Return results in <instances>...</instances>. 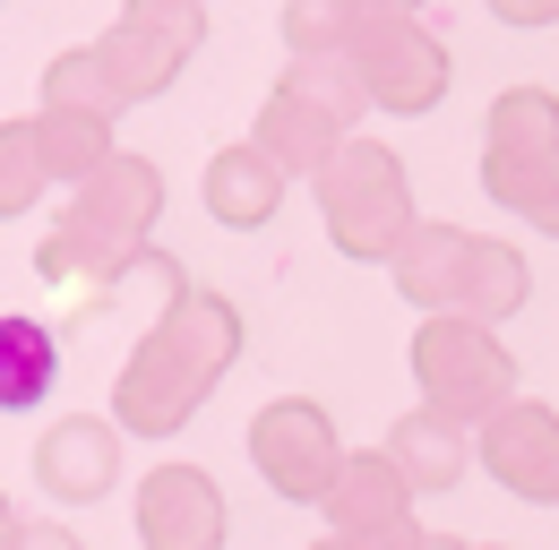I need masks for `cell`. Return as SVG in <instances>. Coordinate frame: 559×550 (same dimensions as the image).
<instances>
[{
  "instance_id": "obj_1",
  "label": "cell",
  "mask_w": 559,
  "mask_h": 550,
  "mask_svg": "<svg viewBox=\"0 0 559 550\" xmlns=\"http://www.w3.org/2000/svg\"><path fill=\"white\" fill-rule=\"evenodd\" d=\"M241 361V310L215 284H181L139 327L130 361L112 370V430L121 439H173Z\"/></svg>"
},
{
  "instance_id": "obj_2",
  "label": "cell",
  "mask_w": 559,
  "mask_h": 550,
  "mask_svg": "<svg viewBox=\"0 0 559 550\" xmlns=\"http://www.w3.org/2000/svg\"><path fill=\"white\" fill-rule=\"evenodd\" d=\"M155 215H164V172L130 146H112L86 181H70V206L35 241V275L44 284H112L146 250Z\"/></svg>"
},
{
  "instance_id": "obj_3",
  "label": "cell",
  "mask_w": 559,
  "mask_h": 550,
  "mask_svg": "<svg viewBox=\"0 0 559 550\" xmlns=\"http://www.w3.org/2000/svg\"><path fill=\"white\" fill-rule=\"evenodd\" d=\"M388 275H396V292L414 310H430V319H483V327L516 319L525 292H534L525 259L508 241H490V232H465V224H414L388 250Z\"/></svg>"
},
{
  "instance_id": "obj_4",
  "label": "cell",
  "mask_w": 559,
  "mask_h": 550,
  "mask_svg": "<svg viewBox=\"0 0 559 550\" xmlns=\"http://www.w3.org/2000/svg\"><path fill=\"white\" fill-rule=\"evenodd\" d=\"M361 112H370V104H361V77H353L345 52H293V69L267 86V104H259V121H250V146L276 155L284 181H293V172L310 181L353 138Z\"/></svg>"
},
{
  "instance_id": "obj_5",
  "label": "cell",
  "mask_w": 559,
  "mask_h": 550,
  "mask_svg": "<svg viewBox=\"0 0 559 550\" xmlns=\"http://www.w3.org/2000/svg\"><path fill=\"white\" fill-rule=\"evenodd\" d=\"M310 199H319V224L345 259H379L414 232V181H405V155L388 138H345L319 172H310Z\"/></svg>"
},
{
  "instance_id": "obj_6",
  "label": "cell",
  "mask_w": 559,
  "mask_h": 550,
  "mask_svg": "<svg viewBox=\"0 0 559 550\" xmlns=\"http://www.w3.org/2000/svg\"><path fill=\"white\" fill-rule=\"evenodd\" d=\"M483 190L499 206H516L534 232L559 241V95L551 86H508V95H490Z\"/></svg>"
},
{
  "instance_id": "obj_7",
  "label": "cell",
  "mask_w": 559,
  "mask_h": 550,
  "mask_svg": "<svg viewBox=\"0 0 559 550\" xmlns=\"http://www.w3.org/2000/svg\"><path fill=\"white\" fill-rule=\"evenodd\" d=\"M414 387L430 412L474 430L483 412H499L516 396V352L483 319H421L414 327Z\"/></svg>"
},
{
  "instance_id": "obj_8",
  "label": "cell",
  "mask_w": 559,
  "mask_h": 550,
  "mask_svg": "<svg viewBox=\"0 0 559 550\" xmlns=\"http://www.w3.org/2000/svg\"><path fill=\"white\" fill-rule=\"evenodd\" d=\"M199 44H207V0H121V17L86 52L104 61L121 104H146L199 61Z\"/></svg>"
},
{
  "instance_id": "obj_9",
  "label": "cell",
  "mask_w": 559,
  "mask_h": 550,
  "mask_svg": "<svg viewBox=\"0 0 559 550\" xmlns=\"http://www.w3.org/2000/svg\"><path fill=\"white\" fill-rule=\"evenodd\" d=\"M345 61L361 77V104L379 112H430L448 95V44L430 17H361Z\"/></svg>"
},
{
  "instance_id": "obj_10",
  "label": "cell",
  "mask_w": 559,
  "mask_h": 550,
  "mask_svg": "<svg viewBox=\"0 0 559 550\" xmlns=\"http://www.w3.org/2000/svg\"><path fill=\"white\" fill-rule=\"evenodd\" d=\"M250 465H259V481H267L276 499L319 507L328 481H336V465H345V439H336L328 405H310V396H276V405L250 412Z\"/></svg>"
},
{
  "instance_id": "obj_11",
  "label": "cell",
  "mask_w": 559,
  "mask_h": 550,
  "mask_svg": "<svg viewBox=\"0 0 559 550\" xmlns=\"http://www.w3.org/2000/svg\"><path fill=\"white\" fill-rule=\"evenodd\" d=\"M328 534L353 550H414L421 525H414V490H405V474L379 456V447H345V465H336V481H328Z\"/></svg>"
},
{
  "instance_id": "obj_12",
  "label": "cell",
  "mask_w": 559,
  "mask_h": 550,
  "mask_svg": "<svg viewBox=\"0 0 559 550\" xmlns=\"http://www.w3.org/2000/svg\"><path fill=\"white\" fill-rule=\"evenodd\" d=\"M474 456H483V474L508 490V499H525V507H559V412L534 405V396H508L499 412L474 421Z\"/></svg>"
},
{
  "instance_id": "obj_13",
  "label": "cell",
  "mask_w": 559,
  "mask_h": 550,
  "mask_svg": "<svg viewBox=\"0 0 559 550\" xmlns=\"http://www.w3.org/2000/svg\"><path fill=\"white\" fill-rule=\"evenodd\" d=\"M130 525H139L146 550H224L233 534V507H224V490H215L207 465H155L139 474V507H130Z\"/></svg>"
},
{
  "instance_id": "obj_14",
  "label": "cell",
  "mask_w": 559,
  "mask_h": 550,
  "mask_svg": "<svg viewBox=\"0 0 559 550\" xmlns=\"http://www.w3.org/2000/svg\"><path fill=\"white\" fill-rule=\"evenodd\" d=\"M35 481L52 490V499H104L112 481H121V430L104 421V412H61L44 439H35Z\"/></svg>"
},
{
  "instance_id": "obj_15",
  "label": "cell",
  "mask_w": 559,
  "mask_h": 550,
  "mask_svg": "<svg viewBox=\"0 0 559 550\" xmlns=\"http://www.w3.org/2000/svg\"><path fill=\"white\" fill-rule=\"evenodd\" d=\"M199 199L224 232H259V224H276L284 206V172L267 146H250V138H233V146H215L207 172H199Z\"/></svg>"
},
{
  "instance_id": "obj_16",
  "label": "cell",
  "mask_w": 559,
  "mask_h": 550,
  "mask_svg": "<svg viewBox=\"0 0 559 550\" xmlns=\"http://www.w3.org/2000/svg\"><path fill=\"white\" fill-rule=\"evenodd\" d=\"M379 456L405 474V490H456L465 481V465H474V430L465 421H448V412H430V405H414V412H396V430L379 439Z\"/></svg>"
},
{
  "instance_id": "obj_17",
  "label": "cell",
  "mask_w": 559,
  "mask_h": 550,
  "mask_svg": "<svg viewBox=\"0 0 559 550\" xmlns=\"http://www.w3.org/2000/svg\"><path fill=\"white\" fill-rule=\"evenodd\" d=\"M61 387V336L26 310H0V412H35Z\"/></svg>"
},
{
  "instance_id": "obj_18",
  "label": "cell",
  "mask_w": 559,
  "mask_h": 550,
  "mask_svg": "<svg viewBox=\"0 0 559 550\" xmlns=\"http://www.w3.org/2000/svg\"><path fill=\"white\" fill-rule=\"evenodd\" d=\"M35 138H44V164H52V190L86 181L104 155H112V121H86V112H35Z\"/></svg>"
},
{
  "instance_id": "obj_19",
  "label": "cell",
  "mask_w": 559,
  "mask_h": 550,
  "mask_svg": "<svg viewBox=\"0 0 559 550\" xmlns=\"http://www.w3.org/2000/svg\"><path fill=\"white\" fill-rule=\"evenodd\" d=\"M44 190H52V164H44L35 112L26 121H0V224L26 215V206H44Z\"/></svg>"
},
{
  "instance_id": "obj_20",
  "label": "cell",
  "mask_w": 559,
  "mask_h": 550,
  "mask_svg": "<svg viewBox=\"0 0 559 550\" xmlns=\"http://www.w3.org/2000/svg\"><path fill=\"white\" fill-rule=\"evenodd\" d=\"M361 0H284V52H345Z\"/></svg>"
},
{
  "instance_id": "obj_21",
  "label": "cell",
  "mask_w": 559,
  "mask_h": 550,
  "mask_svg": "<svg viewBox=\"0 0 559 550\" xmlns=\"http://www.w3.org/2000/svg\"><path fill=\"white\" fill-rule=\"evenodd\" d=\"M9 550H86L70 534V525H26V516H17V534H9Z\"/></svg>"
},
{
  "instance_id": "obj_22",
  "label": "cell",
  "mask_w": 559,
  "mask_h": 550,
  "mask_svg": "<svg viewBox=\"0 0 559 550\" xmlns=\"http://www.w3.org/2000/svg\"><path fill=\"white\" fill-rule=\"evenodd\" d=\"M490 17H499V26H551L559 17V0H483Z\"/></svg>"
},
{
  "instance_id": "obj_23",
  "label": "cell",
  "mask_w": 559,
  "mask_h": 550,
  "mask_svg": "<svg viewBox=\"0 0 559 550\" xmlns=\"http://www.w3.org/2000/svg\"><path fill=\"white\" fill-rule=\"evenodd\" d=\"M361 17H421V0H361Z\"/></svg>"
},
{
  "instance_id": "obj_24",
  "label": "cell",
  "mask_w": 559,
  "mask_h": 550,
  "mask_svg": "<svg viewBox=\"0 0 559 550\" xmlns=\"http://www.w3.org/2000/svg\"><path fill=\"white\" fill-rule=\"evenodd\" d=\"M414 550H474V542H465V534H421Z\"/></svg>"
},
{
  "instance_id": "obj_25",
  "label": "cell",
  "mask_w": 559,
  "mask_h": 550,
  "mask_svg": "<svg viewBox=\"0 0 559 550\" xmlns=\"http://www.w3.org/2000/svg\"><path fill=\"white\" fill-rule=\"evenodd\" d=\"M9 534H17V507H9V499H0V550H9Z\"/></svg>"
},
{
  "instance_id": "obj_26",
  "label": "cell",
  "mask_w": 559,
  "mask_h": 550,
  "mask_svg": "<svg viewBox=\"0 0 559 550\" xmlns=\"http://www.w3.org/2000/svg\"><path fill=\"white\" fill-rule=\"evenodd\" d=\"M310 550H353V542H336V534H319V542H310Z\"/></svg>"
},
{
  "instance_id": "obj_27",
  "label": "cell",
  "mask_w": 559,
  "mask_h": 550,
  "mask_svg": "<svg viewBox=\"0 0 559 550\" xmlns=\"http://www.w3.org/2000/svg\"><path fill=\"white\" fill-rule=\"evenodd\" d=\"M474 550H499V542H474Z\"/></svg>"
},
{
  "instance_id": "obj_28",
  "label": "cell",
  "mask_w": 559,
  "mask_h": 550,
  "mask_svg": "<svg viewBox=\"0 0 559 550\" xmlns=\"http://www.w3.org/2000/svg\"><path fill=\"white\" fill-rule=\"evenodd\" d=\"M0 9H9V0H0Z\"/></svg>"
}]
</instances>
